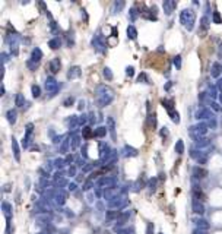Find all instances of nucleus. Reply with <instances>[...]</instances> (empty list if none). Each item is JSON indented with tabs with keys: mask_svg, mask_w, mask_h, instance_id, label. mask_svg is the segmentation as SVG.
I'll use <instances>...</instances> for the list:
<instances>
[{
	"mask_svg": "<svg viewBox=\"0 0 222 234\" xmlns=\"http://www.w3.org/2000/svg\"><path fill=\"white\" fill-rule=\"evenodd\" d=\"M82 75V70H81V67L79 66H73L69 69L67 72V79H75V78H79Z\"/></svg>",
	"mask_w": 222,
	"mask_h": 234,
	"instance_id": "ddd939ff",
	"label": "nucleus"
},
{
	"mask_svg": "<svg viewBox=\"0 0 222 234\" xmlns=\"http://www.w3.org/2000/svg\"><path fill=\"white\" fill-rule=\"evenodd\" d=\"M95 94H97V103L99 107H105V105H108L111 101L114 100V92L105 85L98 86Z\"/></svg>",
	"mask_w": 222,
	"mask_h": 234,
	"instance_id": "f257e3e1",
	"label": "nucleus"
},
{
	"mask_svg": "<svg viewBox=\"0 0 222 234\" xmlns=\"http://www.w3.org/2000/svg\"><path fill=\"white\" fill-rule=\"evenodd\" d=\"M60 67H62V62H60L58 57H54L53 60H50L49 69L51 70V73H57V72L60 70Z\"/></svg>",
	"mask_w": 222,
	"mask_h": 234,
	"instance_id": "9b49d317",
	"label": "nucleus"
},
{
	"mask_svg": "<svg viewBox=\"0 0 222 234\" xmlns=\"http://www.w3.org/2000/svg\"><path fill=\"white\" fill-rule=\"evenodd\" d=\"M140 15V12H137V9L136 7H132L130 12H129V19L132 21V22H135L136 19H137V16Z\"/></svg>",
	"mask_w": 222,
	"mask_h": 234,
	"instance_id": "c756f323",
	"label": "nucleus"
},
{
	"mask_svg": "<svg viewBox=\"0 0 222 234\" xmlns=\"http://www.w3.org/2000/svg\"><path fill=\"white\" fill-rule=\"evenodd\" d=\"M165 89H169V88H171V82H168V84H167V86H164Z\"/></svg>",
	"mask_w": 222,
	"mask_h": 234,
	"instance_id": "bf43d9fd",
	"label": "nucleus"
},
{
	"mask_svg": "<svg viewBox=\"0 0 222 234\" xmlns=\"http://www.w3.org/2000/svg\"><path fill=\"white\" fill-rule=\"evenodd\" d=\"M180 22L187 31H193L194 22H196V13L193 9H184L180 13Z\"/></svg>",
	"mask_w": 222,
	"mask_h": 234,
	"instance_id": "f03ea898",
	"label": "nucleus"
},
{
	"mask_svg": "<svg viewBox=\"0 0 222 234\" xmlns=\"http://www.w3.org/2000/svg\"><path fill=\"white\" fill-rule=\"evenodd\" d=\"M209 29V18L208 16H203L200 21V28H199V37H205L206 32Z\"/></svg>",
	"mask_w": 222,
	"mask_h": 234,
	"instance_id": "6e6552de",
	"label": "nucleus"
},
{
	"mask_svg": "<svg viewBox=\"0 0 222 234\" xmlns=\"http://www.w3.org/2000/svg\"><path fill=\"white\" fill-rule=\"evenodd\" d=\"M45 89L50 92V97H54L60 89V85L57 84V81L54 78H47L45 81Z\"/></svg>",
	"mask_w": 222,
	"mask_h": 234,
	"instance_id": "39448f33",
	"label": "nucleus"
},
{
	"mask_svg": "<svg viewBox=\"0 0 222 234\" xmlns=\"http://www.w3.org/2000/svg\"><path fill=\"white\" fill-rule=\"evenodd\" d=\"M199 101H200V104L202 105H206V104H212V98L208 95V92H200L199 94Z\"/></svg>",
	"mask_w": 222,
	"mask_h": 234,
	"instance_id": "aec40b11",
	"label": "nucleus"
},
{
	"mask_svg": "<svg viewBox=\"0 0 222 234\" xmlns=\"http://www.w3.org/2000/svg\"><path fill=\"white\" fill-rule=\"evenodd\" d=\"M123 6H124V2H120V3H118V2H116V3H114V9H113V13H117V9L120 10Z\"/></svg>",
	"mask_w": 222,
	"mask_h": 234,
	"instance_id": "ea45409f",
	"label": "nucleus"
},
{
	"mask_svg": "<svg viewBox=\"0 0 222 234\" xmlns=\"http://www.w3.org/2000/svg\"><path fill=\"white\" fill-rule=\"evenodd\" d=\"M212 107H213V110H219V105L216 103H212Z\"/></svg>",
	"mask_w": 222,
	"mask_h": 234,
	"instance_id": "4d7b16f0",
	"label": "nucleus"
},
{
	"mask_svg": "<svg viewBox=\"0 0 222 234\" xmlns=\"http://www.w3.org/2000/svg\"><path fill=\"white\" fill-rule=\"evenodd\" d=\"M221 72H222V66H221V63H218L215 62L212 64V70H210V75H212L213 78H219V75H221Z\"/></svg>",
	"mask_w": 222,
	"mask_h": 234,
	"instance_id": "a211bd4d",
	"label": "nucleus"
},
{
	"mask_svg": "<svg viewBox=\"0 0 222 234\" xmlns=\"http://www.w3.org/2000/svg\"><path fill=\"white\" fill-rule=\"evenodd\" d=\"M67 124H69L70 129H75L77 124H79V117H77V116H70L69 120H67Z\"/></svg>",
	"mask_w": 222,
	"mask_h": 234,
	"instance_id": "cd10ccee",
	"label": "nucleus"
},
{
	"mask_svg": "<svg viewBox=\"0 0 222 234\" xmlns=\"http://www.w3.org/2000/svg\"><path fill=\"white\" fill-rule=\"evenodd\" d=\"M107 123H108V130H110V133H111V138L116 141L117 139V136H116V122H114L113 117H108V119H107Z\"/></svg>",
	"mask_w": 222,
	"mask_h": 234,
	"instance_id": "dca6fc26",
	"label": "nucleus"
},
{
	"mask_svg": "<svg viewBox=\"0 0 222 234\" xmlns=\"http://www.w3.org/2000/svg\"><path fill=\"white\" fill-rule=\"evenodd\" d=\"M69 145H70V141H69V139H66V141L63 142V145H62V152H63V154L67 151V146H69Z\"/></svg>",
	"mask_w": 222,
	"mask_h": 234,
	"instance_id": "c03bdc74",
	"label": "nucleus"
},
{
	"mask_svg": "<svg viewBox=\"0 0 222 234\" xmlns=\"http://www.w3.org/2000/svg\"><path fill=\"white\" fill-rule=\"evenodd\" d=\"M102 75H104V78H105L107 81H113V72H111L110 67H104V72H102Z\"/></svg>",
	"mask_w": 222,
	"mask_h": 234,
	"instance_id": "72a5a7b5",
	"label": "nucleus"
},
{
	"mask_svg": "<svg viewBox=\"0 0 222 234\" xmlns=\"http://www.w3.org/2000/svg\"><path fill=\"white\" fill-rule=\"evenodd\" d=\"M16 116H18V113H16V110H13V108H10V110H7V113H6V117H7V122H9L10 124H13L15 122H16Z\"/></svg>",
	"mask_w": 222,
	"mask_h": 234,
	"instance_id": "393cba45",
	"label": "nucleus"
},
{
	"mask_svg": "<svg viewBox=\"0 0 222 234\" xmlns=\"http://www.w3.org/2000/svg\"><path fill=\"white\" fill-rule=\"evenodd\" d=\"M137 82H139V84H149V79H148V75H146L145 72H142V73H139V76H137Z\"/></svg>",
	"mask_w": 222,
	"mask_h": 234,
	"instance_id": "f704fd0d",
	"label": "nucleus"
},
{
	"mask_svg": "<svg viewBox=\"0 0 222 234\" xmlns=\"http://www.w3.org/2000/svg\"><path fill=\"white\" fill-rule=\"evenodd\" d=\"M161 104H162V107H164V108H167V111H173L174 110V100H171V98H164V100L161 101Z\"/></svg>",
	"mask_w": 222,
	"mask_h": 234,
	"instance_id": "412c9836",
	"label": "nucleus"
},
{
	"mask_svg": "<svg viewBox=\"0 0 222 234\" xmlns=\"http://www.w3.org/2000/svg\"><path fill=\"white\" fill-rule=\"evenodd\" d=\"M208 126H209V127H212V129H215V127H216V119H215V117L209 119L208 120Z\"/></svg>",
	"mask_w": 222,
	"mask_h": 234,
	"instance_id": "37998d69",
	"label": "nucleus"
},
{
	"mask_svg": "<svg viewBox=\"0 0 222 234\" xmlns=\"http://www.w3.org/2000/svg\"><path fill=\"white\" fill-rule=\"evenodd\" d=\"M60 45H62V40H60V37H54L53 40H50L49 41V47H51L53 50L60 48Z\"/></svg>",
	"mask_w": 222,
	"mask_h": 234,
	"instance_id": "b1692460",
	"label": "nucleus"
},
{
	"mask_svg": "<svg viewBox=\"0 0 222 234\" xmlns=\"http://www.w3.org/2000/svg\"><path fill=\"white\" fill-rule=\"evenodd\" d=\"M73 158H75V157H73V154H69L67 157L64 158V161H66V164H70V163H72V161H73Z\"/></svg>",
	"mask_w": 222,
	"mask_h": 234,
	"instance_id": "de8ad7c7",
	"label": "nucleus"
},
{
	"mask_svg": "<svg viewBox=\"0 0 222 234\" xmlns=\"http://www.w3.org/2000/svg\"><path fill=\"white\" fill-rule=\"evenodd\" d=\"M107 129H108V127H104V126L97 127V129L94 130V138H104L107 135Z\"/></svg>",
	"mask_w": 222,
	"mask_h": 234,
	"instance_id": "5701e85b",
	"label": "nucleus"
},
{
	"mask_svg": "<svg viewBox=\"0 0 222 234\" xmlns=\"http://www.w3.org/2000/svg\"><path fill=\"white\" fill-rule=\"evenodd\" d=\"M34 133V124L32 123H28L26 124V133H25L24 139H22V145L24 148H28L29 146V142H31V136Z\"/></svg>",
	"mask_w": 222,
	"mask_h": 234,
	"instance_id": "423d86ee",
	"label": "nucleus"
},
{
	"mask_svg": "<svg viewBox=\"0 0 222 234\" xmlns=\"http://www.w3.org/2000/svg\"><path fill=\"white\" fill-rule=\"evenodd\" d=\"M26 66H28L29 69H31V70H35L38 64H37V63H34V62H32V60H28V62H26Z\"/></svg>",
	"mask_w": 222,
	"mask_h": 234,
	"instance_id": "a18cd8bd",
	"label": "nucleus"
},
{
	"mask_svg": "<svg viewBox=\"0 0 222 234\" xmlns=\"http://www.w3.org/2000/svg\"><path fill=\"white\" fill-rule=\"evenodd\" d=\"M12 151H13L15 160H16V161H21V149H19V145H18V141L15 138L12 139Z\"/></svg>",
	"mask_w": 222,
	"mask_h": 234,
	"instance_id": "2eb2a0df",
	"label": "nucleus"
},
{
	"mask_svg": "<svg viewBox=\"0 0 222 234\" xmlns=\"http://www.w3.org/2000/svg\"><path fill=\"white\" fill-rule=\"evenodd\" d=\"M82 136H83V139H89L91 136H94V130H92L89 126H85L82 130Z\"/></svg>",
	"mask_w": 222,
	"mask_h": 234,
	"instance_id": "c85d7f7f",
	"label": "nucleus"
},
{
	"mask_svg": "<svg viewBox=\"0 0 222 234\" xmlns=\"http://www.w3.org/2000/svg\"><path fill=\"white\" fill-rule=\"evenodd\" d=\"M43 59V51H41V48L35 47L34 50H32V53H31V59L29 60H32L34 63H37L38 64V62Z\"/></svg>",
	"mask_w": 222,
	"mask_h": 234,
	"instance_id": "4468645a",
	"label": "nucleus"
},
{
	"mask_svg": "<svg viewBox=\"0 0 222 234\" xmlns=\"http://www.w3.org/2000/svg\"><path fill=\"white\" fill-rule=\"evenodd\" d=\"M212 117H213V114L210 113L209 108H206V107H202V108L197 110V113H196V119H199V120H202V119L209 120V119H212Z\"/></svg>",
	"mask_w": 222,
	"mask_h": 234,
	"instance_id": "0eeeda50",
	"label": "nucleus"
},
{
	"mask_svg": "<svg viewBox=\"0 0 222 234\" xmlns=\"http://www.w3.org/2000/svg\"><path fill=\"white\" fill-rule=\"evenodd\" d=\"M216 88H218V91H221V92H222V79H218V82H216Z\"/></svg>",
	"mask_w": 222,
	"mask_h": 234,
	"instance_id": "8fccbe9b",
	"label": "nucleus"
},
{
	"mask_svg": "<svg viewBox=\"0 0 222 234\" xmlns=\"http://www.w3.org/2000/svg\"><path fill=\"white\" fill-rule=\"evenodd\" d=\"M79 143H81V138L77 136L76 132H72V135H70V148H72V151L79 146Z\"/></svg>",
	"mask_w": 222,
	"mask_h": 234,
	"instance_id": "f3484780",
	"label": "nucleus"
},
{
	"mask_svg": "<svg viewBox=\"0 0 222 234\" xmlns=\"http://www.w3.org/2000/svg\"><path fill=\"white\" fill-rule=\"evenodd\" d=\"M168 130H167V127H162V129H161V136H162V138H167V136H168Z\"/></svg>",
	"mask_w": 222,
	"mask_h": 234,
	"instance_id": "09e8293b",
	"label": "nucleus"
},
{
	"mask_svg": "<svg viewBox=\"0 0 222 234\" xmlns=\"http://www.w3.org/2000/svg\"><path fill=\"white\" fill-rule=\"evenodd\" d=\"M77 107H79V110H82L83 107H85V101H79V105H77Z\"/></svg>",
	"mask_w": 222,
	"mask_h": 234,
	"instance_id": "5fc2aeb1",
	"label": "nucleus"
},
{
	"mask_svg": "<svg viewBox=\"0 0 222 234\" xmlns=\"http://www.w3.org/2000/svg\"><path fill=\"white\" fill-rule=\"evenodd\" d=\"M73 104H75V97H67L66 100L63 101V105H64V107H72Z\"/></svg>",
	"mask_w": 222,
	"mask_h": 234,
	"instance_id": "4c0bfd02",
	"label": "nucleus"
},
{
	"mask_svg": "<svg viewBox=\"0 0 222 234\" xmlns=\"http://www.w3.org/2000/svg\"><path fill=\"white\" fill-rule=\"evenodd\" d=\"M92 45L94 48L99 53H105V41H104V37L101 35V32H97L92 38Z\"/></svg>",
	"mask_w": 222,
	"mask_h": 234,
	"instance_id": "20e7f679",
	"label": "nucleus"
},
{
	"mask_svg": "<svg viewBox=\"0 0 222 234\" xmlns=\"http://www.w3.org/2000/svg\"><path fill=\"white\" fill-rule=\"evenodd\" d=\"M196 141V146L197 148H206V146H209L210 145V141L209 139H206V138H199V139H194Z\"/></svg>",
	"mask_w": 222,
	"mask_h": 234,
	"instance_id": "4be33fe9",
	"label": "nucleus"
},
{
	"mask_svg": "<svg viewBox=\"0 0 222 234\" xmlns=\"http://www.w3.org/2000/svg\"><path fill=\"white\" fill-rule=\"evenodd\" d=\"M86 122H88V119H86V116H85V114L79 117V124H81V126H82V124H85Z\"/></svg>",
	"mask_w": 222,
	"mask_h": 234,
	"instance_id": "49530a36",
	"label": "nucleus"
},
{
	"mask_svg": "<svg viewBox=\"0 0 222 234\" xmlns=\"http://www.w3.org/2000/svg\"><path fill=\"white\" fill-rule=\"evenodd\" d=\"M173 62H174V66L177 67V69H181V56L180 54L173 59Z\"/></svg>",
	"mask_w": 222,
	"mask_h": 234,
	"instance_id": "58836bf2",
	"label": "nucleus"
},
{
	"mask_svg": "<svg viewBox=\"0 0 222 234\" xmlns=\"http://www.w3.org/2000/svg\"><path fill=\"white\" fill-rule=\"evenodd\" d=\"M212 21H213V24H222V18H221V13L218 12V10H215L212 13Z\"/></svg>",
	"mask_w": 222,
	"mask_h": 234,
	"instance_id": "473e14b6",
	"label": "nucleus"
},
{
	"mask_svg": "<svg viewBox=\"0 0 222 234\" xmlns=\"http://www.w3.org/2000/svg\"><path fill=\"white\" fill-rule=\"evenodd\" d=\"M31 91H32V97H34V98H38V97L41 95V88H39L38 85H32L31 86Z\"/></svg>",
	"mask_w": 222,
	"mask_h": 234,
	"instance_id": "e433bc0d",
	"label": "nucleus"
},
{
	"mask_svg": "<svg viewBox=\"0 0 222 234\" xmlns=\"http://www.w3.org/2000/svg\"><path fill=\"white\" fill-rule=\"evenodd\" d=\"M89 117H91V119H89V122H91V123H94V122H95V117H94V113H91V114H89Z\"/></svg>",
	"mask_w": 222,
	"mask_h": 234,
	"instance_id": "6e6d98bb",
	"label": "nucleus"
},
{
	"mask_svg": "<svg viewBox=\"0 0 222 234\" xmlns=\"http://www.w3.org/2000/svg\"><path fill=\"white\" fill-rule=\"evenodd\" d=\"M137 149L132 148V146H129V145H126L124 148L121 149V155L123 157H137Z\"/></svg>",
	"mask_w": 222,
	"mask_h": 234,
	"instance_id": "f8f14e48",
	"label": "nucleus"
},
{
	"mask_svg": "<svg viewBox=\"0 0 222 234\" xmlns=\"http://www.w3.org/2000/svg\"><path fill=\"white\" fill-rule=\"evenodd\" d=\"M193 174L196 177H197V179H203V177H206L208 176V170H205V168H202V167H194L193 168Z\"/></svg>",
	"mask_w": 222,
	"mask_h": 234,
	"instance_id": "6ab92c4d",
	"label": "nucleus"
},
{
	"mask_svg": "<svg viewBox=\"0 0 222 234\" xmlns=\"http://www.w3.org/2000/svg\"><path fill=\"white\" fill-rule=\"evenodd\" d=\"M168 116L171 117V120H173L174 123H180V114H178V111H175V110L169 111Z\"/></svg>",
	"mask_w": 222,
	"mask_h": 234,
	"instance_id": "2f4dec72",
	"label": "nucleus"
},
{
	"mask_svg": "<svg viewBox=\"0 0 222 234\" xmlns=\"http://www.w3.org/2000/svg\"><path fill=\"white\" fill-rule=\"evenodd\" d=\"M127 37H129V40L137 38V31H136V28L133 25H129V26H127Z\"/></svg>",
	"mask_w": 222,
	"mask_h": 234,
	"instance_id": "a878e982",
	"label": "nucleus"
},
{
	"mask_svg": "<svg viewBox=\"0 0 222 234\" xmlns=\"http://www.w3.org/2000/svg\"><path fill=\"white\" fill-rule=\"evenodd\" d=\"M126 75H127V76H133V75H135V67L133 66L126 67Z\"/></svg>",
	"mask_w": 222,
	"mask_h": 234,
	"instance_id": "a19ab883",
	"label": "nucleus"
},
{
	"mask_svg": "<svg viewBox=\"0 0 222 234\" xmlns=\"http://www.w3.org/2000/svg\"><path fill=\"white\" fill-rule=\"evenodd\" d=\"M190 155H192V157H193L199 164H206V163H208V155H206L205 152H199V151H194V149H193Z\"/></svg>",
	"mask_w": 222,
	"mask_h": 234,
	"instance_id": "9d476101",
	"label": "nucleus"
},
{
	"mask_svg": "<svg viewBox=\"0 0 222 234\" xmlns=\"http://www.w3.org/2000/svg\"><path fill=\"white\" fill-rule=\"evenodd\" d=\"M62 139H63V136H54L53 142L54 143H58V142H62Z\"/></svg>",
	"mask_w": 222,
	"mask_h": 234,
	"instance_id": "864d4df0",
	"label": "nucleus"
},
{
	"mask_svg": "<svg viewBox=\"0 0 222 234\" xmlns=\"http://www.w3.org/2000/svg\"><path fill=\"white\" fill-rule=\"evenodd\" d=\"M75 171H76V168H75V167H70V168H69V173H70V174H75Z\"/></svg>",
	"mask_w": 222,
	"mask_h": 234,
	"instance_id": "13d9d810",
	"label": "nucleus"
},
{
	"mask_svg": "<svg viewBox=\"0 0 222 234\" xmlns=\"http://www.w3.org/2000/svg\"><path fill=\"white\" fill-rule=\"evenodd\" d=\"M54 164H56V167H60V168H62L63 165H64V164H66V161H64V160H63V158H57V160H56V161H54Z\"/></svg>",
	"mask_w": 222,
	"mask_h": 234,
	"instance_id": "79ce46f5",
	"label": "nucleus"
},
{
	"mask_svg": "<svg viewBox=\"0 0 222 234\" xmlns=\"http://www.w3.org/2000/svg\"><path fill=\"white\" fill-rule=\"evenodd\" d=\"M2 59H3V63H6L9 60V54H7V53H3V54H2Z\"/></svg>",
	"mask_w": 222,
	"mask_h": 234,
	"instance_id": "3c124183",
	"label": "nucleus"
},
{
	"mask_svg": "<svg viewBox=\"0 0 222 234\" xmlns=\"http://www.w3.org/2000/svg\"><path fill=\"white\" fill-rule=\"evenodd\" d=\"M216 91H218V88H216V86H209V89H208V91H206V92H208V95L210 97L212 100H215V98H216V97H218Z\"/></svg>",
	"mask_w": 222,
	"mask_h": 234,
	"instance_id": "c9c22d12",
	"label": "nucleus"
},
{
	"mask_svg": "<svg viewBox=\"0 0 222 234\" xmlns=\"http://www.w3.org/2000/svg\"><path fill=\"white\" fill-rule=\"evenodd\" d=\"M175 152L180 154V155L184 152V142L181 141V139H178V141H177V143H175Z\"/></svg>",
	"mask_w": 222,
	"mask_h": 234,
	"instance_id": "7c9ffc66",
	"label": "nucleus"
},
{
	"mask_svg": "<svg viewBox=\"0 0 222 234\" xmlns=\"http://www.w3.org/2000/svg\"><path fill=\"white\" fill-rule=\"evenodd\" d=\"M86 149H88V145H83V148H82V155H83V157H85V158H88Z\"/></svg>",
	"mask_w": 222,
	"mask_h": 234,
	"instance_id": "603ef678",
	"label": "nucleus"
},
{
	"mask_svg": "<svg viewBox=\"0 0 222 234\" xmlns=\"http://www.w3.org/2000/svg\"><path fill=\"white\" fill-rule=\"evenodd\" d=\"M25 97L22 95V94H16V97H15V104H16V107H19V108H22L25 105Z\"/></svg>",
	"mask_w": 222,
	"mask_h": 234,
	"instance_id": "bb28decb",
	"label": "nucleus"
},
{
	"mask_svg": "<svg viewBox=\"0 0 222 234\" xmlns=\"http://www.w3.org/2000/svg\"><path fill=\"white\" fill-rule=\"evenodd\" d=\"M219 103H221V104H222V94H221V95H219Z\"/></svg>",
	"mask_w": 222,
	"mask_h": 234,
	"instance_id": "052dcab7",
	"label": "nucleus"
},
{
	"mask_svg": "<svg viewBox=\"0 0 222 234\" xmlns=\"http://www.w3.org/2000/svg\"><path fill=\"white\" fill-rule=\"evenodd\" d=\"M162 7H164V12L167 15H171L175 10L177 7V2H174V0H165L164 3H162Z\"/></svg>",
	"mask_w": 222,
	"mask_h": 234,
	"instance_id": "1a4fd4ad",
	"label": "nucleus"
},
{
	"mask_svg": "<svg viewBox=\"0 0 222 234\" xmlns=\"http://www.w3.org/2000/svg\"><path fill=\"white\" fill-rule=\"evenodd\" d=\"M208 123H197L194 124V126H192L190 127V130H188V133H190V136L194 139H199V138H203L205 135L208 133Z\"/></svg>",
	"mask_w": 222,
	"mask_h": 234,
	"instance_id": "7ed1b4c3",
	"label": "nucleus"
}]
</instances>
